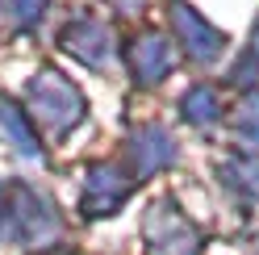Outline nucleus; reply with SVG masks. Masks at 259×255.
Returning <instances> with one entry per match:
<instances>
[{
	"instance_id": "nucleus-1",
	"label": "nucleus",
	"mask_w": 259,
	"mask_h": 255,
	"mask_svg": "<svg viewBox=\"0 0 259 255\" xmlns=\"http://www.w3.org/2000/svg\"><path fill=\"white\" fill-rule=\"evenodd\" d=\"M29 109L51 125L55 134H67L71 125L84 117V101L71 79H63L59 71H42L34 84H29Z\"/></svg>"
},
{
	"instance_id": "nucleus-2",
	"label": "nucleus",
	"mask_w": 259,
	"mask_h": 255,
	"mask_svg": "<svg viewBox=\"0 0 259 255\" xmlns=\"http://www.w3.org/2000/svg\"><path fill=\"white\" fill-rule=\"evenodd\" d=\"M147 238L151 255H197V230L188 226V218H180L171 205H155L147 218Z\"/></svg>"
},
{
	"instance_id": "nucleus-3",
	"label": "nucleus",
	"mask_w": 259,
	"mask_h": 255,
	"mask_svg": "<svg viewBox=\"0 0 259 255\" xmlns=\"http://www.w3.org/2000/svg\"><path fill=\"white\" fill-rule=\"evenodd\" d=\"M130 197V176L117 167V163H96L88 172V188H84V214L101 218V214H113L117 205Z\"/></svg>"
},
{
	"instance_id": "nucleus-4",
	"label": "nucleus",
	"mask_w": 259,
	"mask_h": 255,
	"mask_svg": "<svg viewBox=\"0 0 259 255\" xmlns=\"http://www.w3.org/2000/svg\"><path fill=\"white\" fill-rule=\"evenodd\" d=\"M171 21H176V29H180V38H184V46H188V55H192V59L209 63V59H218V55H222V42H226V38H222L209 21H201L188 5H180V0H176Z\"/></svg>"
},
{
	"instance_id": "nucleus-5",
	"label": "nucleus",
	"mask_w": 259,
	"mask_h": 255,
	"mask_svg": "<svg viewBox=\"0 0 259 255\" xmlns=\"http://www.w3.org/2000/svg\"><path fill=\"white\" fill-rule=\"evenodd\" d=\"M130 71L138 75V84H159V79L171 71V51H167V42L155 38V34L134 38V46H130Z\"/></svg>"
},
{
	"instance_id": "nucleus-6",
	"label": "nucleus",
	"mask_w": 259,
	"mask_h": 255,
	"mask_svg": "<svg viewBox=\"0 0 259 255\" xmlns=\"http://www.w3.org/2000/svg\"><path fill=\"white\" fill-rule=\"evenodd\" d=\"M63 46H67L71 55H79L84 63H92V67H101V63L109 59V51H113V46H109V34H105L96 21H88V17H79L75 25L63 29Z\"/></svg>"
},
{
	"instance_id": "nucleus-7",
	"label": "nucleus",
	"mask_w": 259,
	"mask_h": 255,
	"mask_svg": "<svg viewBox=\"0 0 259 255\" xmlns=\"http://www.w3.org/2000/svg\"><path fill=\"white\" fill-rule=\"evenodd\" d=\"M130 155L138 159V172H155V167H167V163H171L176 147H171V138H167L163 130L147 125V130L134 134V142H130Z\"/></svg>"
},
{
	"instance_id": "nucleus-8",
	"label": "nucleus",
	"mask_w": 259,
	"mask_h": 255,
	"mask_svg": "<svg viewBox=\"0 0 259 255\" xmlns=\"http://www.w3.org/2000/svg\"><path fill=\"white\" fill-rule=\"evenodd\" d=\"M0 130L13 138V147H17L21 155H29V159L38 155V138H34V130H29L21 105H13V101H5V97H0Z\"/></svg>"
},
{
	"instance_id": "nucleus-9",
	"label": "nucleus",
	"mask_w": 259,
	"mask_h": 255,
	"mask_svg": "<svg viewBox=\"0 0 259 255\" xmlns=\"http://www.w3.org/2000/svg\"><path fill=\"white\" fill-rule=\"evenodd\" d=\"M180 109H184V117H188V121H197V125H209V121H218V117H222V101H218V92H213V88H205V84L188 88V92H184V101H180Z\"/></svg>"
},
{
	"instance_id": "nucleus-10",
	"label": "nucleus",
	"mask_w": 259,
	"mask_h": 255,
	"mask_svg": "<svg viewBox=\"0 0 259 255\" xmlns=\"http://www.w3.org/2000/svg\"><path fill=\"white\" fill-rule=\"evenodd\" d=\"M234 130L242 142H251V147H259V101H247L238 109V117H234Z\"/></svg>"
},
{
	"instance_id": "nucleus-11",
	"label": "nucleus",
	"mask_w": 259,
	"mask_h": 255,
	"mask_svg": "<svg viewBox=\"0 0 259 255\" xmlns=\"http://www.w3.org/2000/svg\"><path fill=\"white\" fill-rule=\"evenodd\" d=\"M42 9H46V0H13V13H17L21 25H34L42 17Z\"/></svg>"
}]
</instances>
